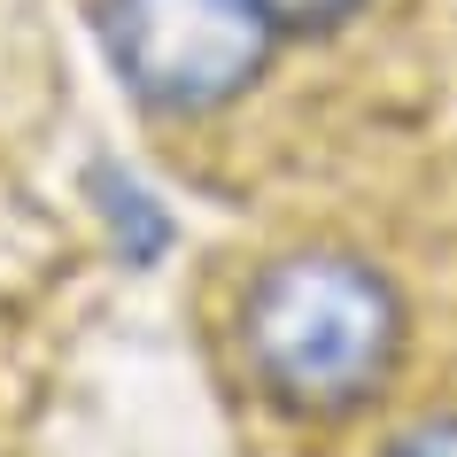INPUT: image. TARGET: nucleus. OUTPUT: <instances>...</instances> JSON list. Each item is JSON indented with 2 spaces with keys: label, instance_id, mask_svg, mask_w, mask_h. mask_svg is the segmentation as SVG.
<instances>
[{
  "label": "nucleus",
  "instance_id": "f03ea898",
  "mask_svg": "<svg viewBox=\"0 0 457 457\" xmlns=\"http://www.w3.org/2000/svg\"><path fill=\"white\" fill-rule=\"evenodd\" d=\"M101 47L155 117H217L264 86L287 31L256 0H101Z\"/></svg>",
  "mask_w": 457,
  "mask_h": 457
},
{
  "label": "nucleus",
  "instance_id": "f257e3e1",
  "mask_svg": "<svg viewBox=\"0 0 457 457\" xmlns=\"http://www.w3.org/2000/svg\"><path fill=\"white\" fill-rule=\"evenodd\" d=\"M419 295L364 241H287L256 256L233 295V357L248 395L303 434H349L395 380Z\"/></svg>",
  "mask_w": 457,
  "mask_h": 457
},
{
  "label": "nucleus",
  "instance_id": "20e7f679",
  "mask_svg": "<svg viewBox=\"0 0 457 457\" xmlns=\"http://www.w3.org/2000/svg\"><path fill=\"white\" fill-rule=\"evenodd\" d=\"M256 8H264L287 39H326V31H341L349 16H357L364 0H256Z\"/></svg>",
  "mask_w": 457,
  "mask_h": 457
},
{
  "label": "nucleus",
  "instance_id": "7ed1b4c3",
  "mask_svg": "<svg viewBox=\"0 0 457 457\" xmlns=\"http://www.w3.org/2000/svg\"><path fill=\"white\" fill-rule=\"evenodd\" d=\"M364 457H457V403L427 411V419H411V427H395V434H380Z\"/></svg>",
  "mask_w": 457,
  "mask_h": 457
}]
</instances>
